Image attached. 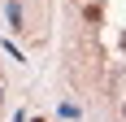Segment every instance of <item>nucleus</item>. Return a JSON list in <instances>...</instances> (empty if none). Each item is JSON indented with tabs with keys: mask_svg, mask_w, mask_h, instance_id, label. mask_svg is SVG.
I'll list each match as a JSON object with an SVG mask.
<instances>
[{
	"mask_svg": "<svg viewBox=\"0 0 126 122\" xmlns=\"http://www.w3.org/2000/svg\"><path fill=\"white\" fill-rule=\"evenodd\" d=\"M0 100H4V87H0Z\"/></svg>",
	"mask_w": 126,
	"mask_h": 122,
	"instance_id": "nucleus-2",
	"label": "nucleus"
},
{
	"mask_svg": "<svg viewBox=\"0 0 126 122\" xmlns=\"http://www.w3.org/2000/svg\"><path fill=\"white\" fill-rule=\"evenodd\" d=\"M35 122H39V118H35Z\"/></svg>",
	"mask_w": 126,
	"mask_h": 122,
	"instance_id": "nucleus-3",
	"label": "nucleus"
},
{
	"mask_svg": "<svg viewBox=\"0 0 126 122\" xmlns=\"http://www.w3.org/2000/svg\"><path fill=\"white\" fill-rule=\"evenodd\" d=\"M9 26H13V31H22V26H26V22H22V9H17V4H9Z\"/></svg>",
	"mask_w": 126,
	"mask_h": 122,
	"instance_id": "nucleus-1",
	"label": "nucleus"
}]
</instances>
